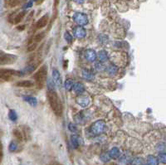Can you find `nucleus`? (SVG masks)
Masks as SVG:
<instances>
[{
    "mask_svg": "<svg viewBox=\"0 0 166 165\" xmlns=\"http://www.w3.org/2000/svg\"><path fill=\"white\" fill-rule=\"evenodd\" d=\"M48 99L50 106L53 110L56 115L61 116L62 114V106L60 101L57 92L56 91L53 81L48 82Z\"/></svg>",
    "mask_w": 166,
    "mask_h": 165,
    "instance_id": "nucleus-1",
    "label": "nucleus"
},
{
    "mask_svg": "<svg viewBox=\"0 0 166 165\" xmlns=\"http://www.w3.org/2000/svg\"><path fill=\"white\" fill-rule=\"evenodd\" d=\"M47 75H48V67L47 65H43L36 72L33 77L37 84V86L39 89H42L45 86V82L47 80Z\"/></svg>",
    "mask_w": 166,
    "mask_h": 165,
    "instance_id": "nucleus-2",
    "label": "nucleus"
},
{
    "mask_svg": "<svg viewBox=\"0 0 166 165\" xmlns=\"http://www.w3.org/2000/svg\"><path fill=\"white\" fill-rule=\"evenodd\" d=\"M106 130V125L103 120H97L94 122L89 128L90 133L94 136L101 135Z\"/></svg>",
    "mask_w": 166,
    "mask_h": 165,
    "instance_id": "nucleus-3",
    "label": "nucleus"
},
{
    "mask_svg": "<svg viewBox=\"0 0 166 165\" xmlns=\"http://www.w3.org/2000/svg\"><path fill=\"white\" fill-rule=\"evenodd\" d=\"M18 57L13 54L6 53L4 52L0 51V66L11 65L16 62Z\"/></svg>",
    "mask_w": 166,
    "mask_h": 165,
    "instance_id": "nucleus-4",
    "label": "nucleus"
},
{
    "mask_svg": "<svg viewBox=\"0 0 166 165\" xmlns=\"http://www.w3.org/2000/svg\"><path fill=\"white\" fill-rule=\"evenodd\" d=\"M73 21L79 26H85L88 23V18L87 15L82 13H76L73 15Z\"/></svg>",
    "mask_w": 166,
    "mask_h": 165,
    "instance_id": "nucleus-5",
    "label": "nucleus"
},
{
    "mask_svg": "<svg viewBox=\"0 0 166 165\" xmlns=\"http://www.w3.org/2000/svg\"><path fill=\"white\" fill-rule=\"evenodd\" d=\"M73 35L77 38H85L86 35H87V31H86L85 28H82V27L77 26V27L74 28Z\"/></svg>",
    "mask_w": 166,
    "mask_h": 165,
    "instance_id": "nucleus-6",
    "label": "nucleus"
},
{
    "mask_svg": "<svg viewBox=\"0 0 166 165\" xmlns=\"http://www.w3.org/2000/svg\"><path fill=\"white\" fill-rule=\"evenodd\" d=\"M85 57L88 62H93L97 58V54L92 49H87L85 51Z\"/></svg>",
    "mask_w": 166,
    "mask_h": 165,
    "instance_id": "nucleus-7",
    "label": "nucleus"
},
{
    "mask_svg": "<svg viewBox=\"0 0 166 165\" xmlns=\"http://www.w3.org/2000/svg\"><path fill=\"white\" fill-rule=\"evenodd\" d=\"M52 81L54 85L57 86H60L62 84V76H61L60 72L57 69H53L52 71Z\"/></svg>",
    "mask_w": 166,
    "mask_h": 165,
    "instance_id": "nucleus-8",
    "label": "nucleus"
},
{
    "mask_svg": "<svg viewBox=\"0 0 166 165\" xmlns=\"http://www.w3.org/2000/svg\"><path fill=\"white\" fill-rule=\"evenodd\" d=\"M77 102L79 106H81L83 108L85 107H87L90 104V98L87 97V96H82V95H80L77 99Z\"/></svg>",
    "mask_w": 166,
    "mask_h": 165,
    "instance_id": "nucleus-9",
    "label": "nucleus"
},
{
    "mask_svg": "<svg viewBox=\"0 0 166 165\" xmlns=\"http://www.w3.org/2000/svg\"><path fill=\"white\" fill-rule=\"evenodd\" d=\"M48 15L46 14L43 16V17H42L40 19H38V21L37 22V23H36V28H37L38 29H40V28H43L44 27H46L47 24L48 23Z\"/></svg>",
    "mask_w": 166,
    "mask_h": 165,
    "instance_id": "nucleus-10",
    "label": "nucleus"
},
{
    "mask_svg": "<svg viewBox=\"0 0 166 165\" xmlns=\"http://www.w3.org/2000/svg\"><path fill=\"white\" fill-rule=\"evenodd\" d=\"M109 156H110V158L111 159H118L121 155V150H120V149L117 148V147H114L112 148L111 150L109 151Z\"/></svg>",
    "mask_w": 166,
    "mask_h": 165,
    "instance_id": "nucleus-11",
    "label": "nucleus"
},
{
    "mask_svg": "<svg viewBox=\"0 0 166 165\" xmlns=\"http://www.w3.org/2000/svg\"><path fill=\"white\" fill-rule=\"evenodd\" d=\"M97 57L99 59V62L101 63H104L106 62H107L109 60V56H108V53L105 50H101L97 54Z\"/></svg>",
    "mask_w": 166,
    "mask_h": 165,
    "instance_id": "nucleus-12",
    "label": "nucleus"
},
{
    "mask_svg": "<svg viewBox=\"0 0 166 165\" xmlns=\"http://www.w3.org/2000/svg\"><path fill=\"white\" fill-rule=\"evenodd\" d=\"M23 101H26L27 103H28L31 106L33 107H36L38 106V100L37 98L34 97V96H25L23 97Z\"/></svg>",
    "mask_w": 166,
    "mask_h": 165,
    "instance_id": "nucleus-13",
    "label": "nucleus"
},
{
    "mask_svg": "<svg viewBox=\"0 0 166 165\" xmlns=\"http://www.w3.org/2000/svg\"><path fill=\"white\" fill-rule=\"evenodd\" d=\"M82 77L87 81H93L94 78H95V75L92 72H91L90 70L87 69H84L82 72Z\"/></svg>",
    "mask_w": 166,
    "mask_h": 165,
    "instance_id": "nucleus-14",
    "label": "nucleus"
},
{
    "mask_svg": "<svg viewBox=\"0 0 166 165\" xmlns=\"http://www.w3.org/2000/svg\"><path fill=\"white\" fill-rule=\"evenodd\" d=\"M13 135L16 137L17 140L18 142H23L26 139V136H25L24 132L20 130L19 129H15L13 130Z\"/></svg>",
    "mask_w": 166,
    "mask_h": 165,
    "instance_id": "nucleus-15",
    "label": "nucleus"
},
{
    "mask_svg": "<svg viewBox=\"0 0 166 165\" xmlns=\"http://www.w3.org/2000/svg\"><path fill=\"white\" fill-rule=\"evenodd\" d=\"M74 120L77 122V124H79V125H84L87 122V118L85 116V115L81 112L79 114H77L74 116Z\"/></svg>",
    "mask_w": 166,
    "mask_h": 165,
    "instance_id": "nucleus-16",
    "label": "nucleus"
},
{
    "mask_svg": "<svg viewBox=\"0 0 166 165\" xmlns=\"http://www.w3.org/2000/svg\"><path fill=\"white\" fill-rule=\"evenodd\" d=\"M73 91L74 92L76 93V94H77V95H82V93L85 91V86H84V85L82 84V83H76V84H74L73 86Z\"/></svg>",
    "mask_w": 166,
    "mask_h": 165,
    "instance_id": "nucleus-17",
    "label": "nucleus"
},
{
    "mask_svg": "<svg viewBox=\"0 0 166 165\" xmlns=\"http://www.w3.org/2000/svg\"><path fill=\"white\" fill-rule=\"evenodd\" d=\"M16 86L18 87H23V88H28L32 87L33 86V82L29 80H25V81H20L16 83Z\"/></svg>",
    "mask_w": 166,
    "mask_h": 165,
    "instance_id": "nucleus-18",
    "label": "nucleus"
},
{
    "mask_svg": "<svg viewBox=\"0 0 166 165\" xmlns=\"http://www.w3.org/2000/svg\"><path fill=\"white\" fill-rule=\"evenodd\" d=\"M71 144H72V145L74 149H77L80 146V144H81V140L79 139L78 136H71Z\"/></svg>",
    "mask_w": 166,
    "mask_h": 165,
    "instance_id": "nucleus-19",
    "label": "nucleus"
},
{
    "mask_svg": "<svg viewBox=\"0 0 166 165\" xmlns=\"http://www.w3.org/2000/svg\"><path fill=\"white\" fill-rule=\"evenodd\" d=\"M9 150L12 153H14V152H17L18 150V142L15 140L11 141V143L9 144Z\"/></svg>",
    "mask_w": 166,
    "mask_h": 165,
    "instance_id": "nucleus-20",
    "label": "nucleus"
},
{
    "mask_svg": "<svg viewBox=\"0 0 166 165\" xmlns=\"http://www.w3.org/2000/svg\"><path fill=\"white\" fill-rule=\"evenodd\" d=\"M147 163L148 165H159V159L155 156L150 155L147 158Z\"/></svg>",
    "mask_w": 166,
    "mask_h": 165,
    "instance_id": "nucleus-21",
    "label": "nucleus"
},
{
    "mask_svg": "<svg viewBox=\"0 0 166 165\" xmlns=\"http://www.w3.org/2000/svg\"><path fill=\"white\" fill-rule=\"evenodd\" d=\"M118 70H119L118 67H116L114 64H111L107 67V72L110 75H116L118 72Z\"/></svg>",
    "mask_w": 166,
    "mask_h": 165,
    "instance_id": "nucleus-22",
    "label": "nucleus"
},
{
    "mask_svg": "<svg viewBox=\"0 0 166 165\" xmlns=\"http://www.w3.org/2000/svg\"><path fill=\"white\" fill-rule=\"evenodd\" d=\"M25 15H26V11H23V12L19 13L18 14L16 15V17H15V18H14V23H16V24L19 23L23 19V18L25 17Z\"/></svg>",
    "mask_w": 166,
    "mask_h": 165,
    "instance_id": "nucleus-23",
    "label": "nucleus"
},
{
    "mask_svg": "<svg viewBox=\"0 0 166 165\" xmlns=\"http://www.w3.org/2000/svg\"><path fill=\"white\" fill-rule=\"evenodd\" d=\"M64 86H65V88H66V90L67 91H72V89L73 88V86H74V82L72 80V79H67L65 83H64Z\"/></svg>",
    "mask_w": 166,
    "mask_h": 165,
    "instance_id": "nucleus-24",
    "label": "nucleus"
},
{
    "mask_svg": "<svg viewBox=\"0 0 166 165\" xmlns=\"http://www.w3.org/2000/svg\"><path fill=\"white\" fill-rule=\"evenodd\" d=\"M9 120L11 121H17V120H18V115H17V113H16L14 110H10L9 112Z\"/></svg>",
    "mask_w": 166,
    "mask_h": 165,
    "instance_id": "nucleus-25",
    "label": "nucleus"
},
{
    "mask_svg": "<svg viewBox=\"0 0 166 165\" xmlns=\"http://www.w3.org/2000/svg\"><path fill=\"white\" fill-rule=\"evenodd\" d=\"M156 150L160 153H165L166 152V144L165 143H159L156 145Z\"/></svg>",
    "mask_w": 166,
    "mask_h": 165,
    "instance_id": "nucleus-26",
    "label": "nucleus"
},
{
    "mask_svg": "<svg viewBox=\"0 0 166 165\" xmlns=\"http://www.w3.org/2000/svg\"><path fill=\"white\" fill-rule=\"evenodd\" d=\"M64 39H65L68 43H72V41H73V37H72V35L69 32L66 31V32L64 33Z\"/></svg>",
    "mask_w": 166,
    "mask_h": 165,
    "instance_id": "nucleus-27",
    "label": "nucleus"
},
{
    "mask_svg": "<svg viewBox=\"0 0 166 165\" xmlns=\"http://www.w3.org/2000/svg\"><path fill=\"white\" fill-rule=\"evenodd\" d=\"M100 159L102 161L103 163H107L111 160V158L109 156V154L107 153H103L100 155Z\"/></svg>",
    "mask_w": 166,
    "mask_h": 165,
    "instance_id": "nucleus-28",
    "label": "nucleus"
},
{
    "mask_svg": "<svg viewBox=\"0 0 166 165\" xmlns=\"http://www.w3.org/2000/svg\"><path fill=\"white\" fill-rule=\"evenodd\" d=\"M44 37H45V33H44V32L37 34L34 37L35 43H38V42H40L44 38Z\"/></svg>",
    "mask_w": 166,
    "mask_h": 165,
    "instance_id": "nucleus-29",
    "label": "nucleus"
},
{
    "mask_svg": "<svg viewBox=\"0 0 166 165\" xmlns=\"http://www.w3.org/2000/svg\"><path fill=\"white\" fill-rule=\"evenodd\" d=\"M23 1H26V0H8V3L10 7H16Z\"/></svg>",
    "mask_w": 166,
    "mask_h": 165,
    "instance_id": "nucleus-30",
    "label": "nucleus"
},
{
    "mask_svg": "<svg viewBox=\"0 0 166 165\" xmlns=\"http://www.w3.org/2000/svg\"><path fill=\"white\" fill-rule=\"evenodd\" d=\"M68 130L72 133H76L78 130V128L77 126V125H75L73 123H70L68 125Z\"/></svg>",
    "mask_w": 166,
    "mask_h": 165,
    "instance_id": "nucleus-31",
    "label": "nucleus"
},
{
    "mask_svg": "<svg viewBox=\"0 0 166 165\" xmlns=\"http://www.w3.org/2000/svg\"><path fill=\"white\" fill-rule=\"evenodd\" d=\"M132 165H144V160L141 158H136L132 161Z\"/></svg>",
    "mask_w": 166,
    "mask_h": 165,
    "instance_id": "nucleus-32",
    "label": "nucleus"
},
{
    "mask_svg": "<svg viewBox=\"0 0 166 165\" xmlns=\"http://www.w3.org/2000/svg\"><path fill=\"white\" fill-rule=\"evenodd\" d=\"M158 159H159V161H160L162 164H166V153H160L159 154Z\"/></svg>",
    "mask_w": 166,
    "mask_h": 165,
    "instance_id": "nucleus-33",
    "label": "nucleus"
},
{
    "mask_svg": "<svg viewBox=\"0 0 166 165\" xmlns=\"http://www.w3.org/2000/svg\"><path fill=\"white\" fill-rule=\"evenodd\" d=\"M0 137H1V130H0ZM3 157H4V151H3V144H2V142L0 140V163L3 159Z\"/></svg>",
    "mask_w": 166,
    "mask_h": 165,
    "instance_id": "nucleus-34",
    "label": "nucleus"
},
{
    "mask_svg": "<svg viewBox=\"0 0 166 165\" xmlns=\"http://www.w3.org/2000/svg\"><path fill=\"white\" fill-rule=\"evenodd\" d=\"M33 0H31L30 2L27 3V4L23 6V8H24V9H28V8H31V7L33 6Z\"/></svg>",
    "mask_w": 166,
    "mask_h": 165,
    "instance_id": "nucleus-35",
    "label": "nucleus"
},
{
    "mask_svg": "<svg viewBox=\"0 0 166 165\" xmlns=\"http://www.w3.org/2000/svg\"><path fill=\"white\" fill-rule=\"evenodd\" d=\"M101 64L102 63H101V62H100V63L96 64V67H97L96 68V69H97V71H104V70H105V67L102 66Z\"/></svg>",
    "mask_w": 166,
    "mask_h": 165,
    "instance_id": "nucleus-36",
    "label": "nucleus"
},
{
    "mask_svg": "<svg viewBox=\"0 0 166 165\" xmlns=\"http://www.w3.org/2000/svg\"><path fill=\"white\" fill-rule=\"evenodd\" d=\"M74 2H76L77 4H82L85 2V0H74Z\"/></svg>",
    "mask_w": 166,
    "mask_h": 165,
    "instance_id": "nucleus-37",
    "label": "nucleus"
},
{
    "mask_svg": "<svg viewBox=\"0 0 166 165\" xmlns=\"http://www.w3.org/2000/svg\"><path fill=\"white\" fill-rule=\"evenodd\" d=\"M33 2H36L37 4H41L43 2L44 0H33Z\"/></svg>",
    "mask_w": 166,
    "mask_h": 165,
    "instance_id": "nucleus-38",
    "label": "nucleus"
},
{
    "mask_svg": "<svg viewBox=\"0 0 166 165\" xmlns=\"http://www.w3.org/2000/svg\"><path fill=\"white\" fill-rule=\"evenodd\" d=\"M24 28H25L24 25H23V26H20V27H18V29L23 30V29H24Z\"/></svg>",
    "mask_w": 166,
    "mask_h": 165,
    "instance_id": "nucleus-39",
    "label": "nucleus"
},
{
    "mask_svg": "<svg viewBox=\"0 0 166 165\" xmlns=\"http://www.w3.org/2000/svg\"><path fill=\"white\" fill-rule=\"evenodd\" d=\"M58 3H59V0H55V3H54V6L56 7L57 5L58 4Z\"/></svg>",
    "mask_w": 166,
    "mask_h": 165,
    "instance_id": "nucleus-40",
    "label": "nucleus"
},
{
    "mask_svg": "<svg viewBox=\"0 0 166 165\" xmlns=\"http://www.w3.org/2000/svg\"><path fill=\"white\" fill-rule=\"evenodd\" d=\"M165 140H166V135H165Z\"/></svg>",
    "mask_w": 166,
    "mask_h": 165,
    "instance_id": "nucleus-41",
    "label": "nucleus"
},
{
    "mask_svg": "<svg viewBox=\"0 0 166 165\" xmlns=\"http://www.w3.org/2000/svg\"><path fill=\"white\" fill-rule=\"evenodd\" d=\"M21 165H22V164H21Z\"/></svg>",
    "mask_w": 166,
    "mask_h": 165,
    "instance_id": "nucleus-42",
    "label": "nucleus"
},
{
    "mask_svg": "<svg viewBox=\"0 0 166 165\" xmlns=\"http://www.w3.org/2000/svg\"><path fill=\"white\" fill-rule=\"evenodd\" d=\"M147 165H148V164H147Z\"/></svg>",
    "mask_w": 166,
    "mask_h": 165,
    "instance_id": "nucleus-43",
    "label": "nucleus"
}]
</instances>
